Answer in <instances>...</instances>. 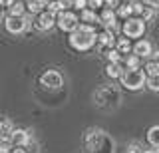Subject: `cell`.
<instances>
[{
    "label": "cell",
    "mask_w": 159,
    "mask_h": 153,
    "mask_svg": "<svg viewBox=\"0 0 159 153\" xmlns=\"http://www.w3.org/2000/svg\"><path fill=\"white\" fill-rule=\"evenodd\" d=\"M84 151L86 153H113L116 151V141L103 129L92 127L84 135Z\"/></svg>",
    "instance_id": "1"
},
{
    "label": "cell",
    "mask_w": 159,
    "mask_h": 153,
    "mask_svg": "<svg viewBox=\"0 0 159 153\" xmlns=\"http://www.w3.org/2000/svg\"><path fill=\"white\" fill-rule=\"evenodd\" d=\"M98 44V30L96 26H89V24H82L70 34V46L78 52H88L92 50Z\"/></svg>",
    "instance_id": "2"
},
{
    "label": "cell",
    "mask_w": 159,
    "mask_h": 153,
    "mask_svg": "<svg viewBox=\"0 0 159 153\" xmlns=\"http://www.w3.org/2000/svg\"><path fill=\"white\" fill-rule=\"evenodd\" d=\"M121 101V93L116 86H102L93 92V103L99 110H116Z\"/></svg>",
    "instance_id": "3"
},
{
    "label": "cell",
    "mask_w": 159,
    "mask_h": 153,
    "mask_svg": "<svg viewBox=\"0 0 159 153\" xmlns=\"http://www.w3.org/2000/svg\"><path fill=\"white\" fill-rule=\"evenodd\" d=\"M121 86L129 92H139L141 88H145V82H147V76L143 72V68H123V74H121Z\"/></svg>",
    "instance_id": "4"
},
{
    "label": "cell",
    "mask_w": 159,
    "mask_h": 153,
    "mask_svg": "<svg viewBox=\"0 0 159 153\" xmlns=\"http://www.w3.org/2000/svg\"><path fill=\"white\" fill-rule=\"evenodd\" d=\"M145 22L141 20V18H137V16H131V18H127V20H123L121 24V34L125 38H129V40H139V38L145 34Z\"/></svg>",
    "instance_id": "5"
},
{
    "label": "cell",
    "mask_w": 159,
    "mask_h": 153,
    "mask_svg": "<svg viewBox=\"0 0 159 153\" xmlns=\"http://www.w3.org/2000/svg\"><path fill=\"white\" fill-rule=\"evenodd\" d=\"M56 26L62 32H70V34H72L80 26V16L74 10H62L56 16Z\"/></svg>",
    "instance_id": "6"
},
{
    "label": "cell",
    "mask_w": 159,
    "mask_h": 153,
    "mask_svg": "<svg viewBox=\"0 0 159 153\" xmlns=\"http://www.w3.org/2000/svg\"><path fill=\"white\" fill-rule=\"evenodd\" d=\"M4 26H6V30H8L10 34L18 36V34L26 32V28H28V18H26V16H12V14H8V16L4 18Z\"/></svg>",
    "instance_id": "7"
},
{
    "label": "cell",
    "mask_w": 159,
    "mask_h": 153,
    "mask_svg": "<svg viewBox=\"0 0 159 153\" xmlns=\"http://www.w3.org/2000/svg\"><path fill=\"white\" fill-rule=\"evenodd\" d=\"M40 83L44 88H48V90H60L62 83H64V78L58 70H46L40 76Z\"/></svg>",
    "instance_id": "8"
},
{
    "label": "cell",
    "mask_w": 159,
    "mask_h": 153,
    "mask_svg": "<svg viewBox=\"0 0 159 153\" xmlns=\"http://www.w3.org/2000/svg\"><path fill=\"white\" fill-rule=\"evenodd\" d=\"M56 16L58 14H52V12H48V10H44V12H40L36 18H34V28L40 32H48V30H52L54 26H56Z\"/></svg>",
    "instance_id": "9"
},
{
    "label": "cell",
    "mask_w": 159,
    "mask_h": 153,
    "mask_svg": "<svg viewBox=\"0 0 159 153\" xmlns=\"http://www.w3.org/2000/svg\"><path fill=\"white\" fill-rule=\"evenodd\" d=\"M131 54H135L137 58H145V60H149V58L153 56V46H151V42L149 40H137L135 44H133V50Z\"/></svg>",
    "instance_id": "10"
},
{
    "label": "cell",
    "mask_w": 159,
    "mask_h": 153,
    "mask_svg": "<svg viewBox=\"0 0 159 153\" xmlns=\"http://www.w3.org/2000/svg\"><path fill=\"white\" fill-rule=\"evenodd\" d=\"M10 143H12V147H26L30 143V131H26V129H14L12 135H10Z\"/></svg>",
    "instance_id": "11"
},
{
    "label": "cell",
    "mask_w": 159,
    "mask_h": 153,
    "mask_svg": "<svg viewBox=\"0 0 159 153\" xmlns=\"http://www.w3.org/2000/svg\"><path fill=\"white\" fill-rule=\"evenodd\" d=\"M116 40H117V38L113 36L111 32H107V30H102V32H98V44H99V48H106V50H111V48H116Z\"/></svg>",
    "instance_id": "12"
},
{
    "label": "cell",
    "mask_w": 159,
    "mask_h": 153,
    "mask_svg": "<svg viewBox=\"0 0 159 153\" xmlns=\"http://www.w3.org/2000/svg\"><path fill=\"white\" fill-rule=\"evenodd\" d=\"M80 22H82V24H89V26H98V24H99V14L96 10L86 8V10L80 12Z\"/></svg>",
    "instance_id": "13"
},
{
    "label": "cell",
    "mask_w": 159,
    "mask_h": 153,
    "mask_svg": "<svg viewBox=\"0 0 159 153\" xmlns=\"http://www.w3.org/2000/svg\"><path fill=\"white\" fill-rule=\"evenodd\" d=\"M116 50L121 54V56H127V54H131V50H133V44L125 36H123V38H117V40H116Z\"/></svg>",
    "instance_id": "14"
},
{
    "label": "cell",
    "mask_w": 159,
    "mask_h": 153,
    "mask_svg": "<svg viewBox=\"0 0 159 153\" xmlns=\"http://www.w3.org/2000/svg\"><path fill=\"white\" fill-rule=\"evenodd\" d=\"M111 22H117L116 10H111V8H102V12H99V24H102V26H107V24H111Z\"/></svg>",
    "instance_id": "15"
},
{
    "label": "cell",
    "mask_w": 159,
    "mask_h": 153,
    "mask_svg": "<svg viewBox=\"0 0 159 153\" xmlns=\"http://www.w3.org/2000/svg\"><path fill=\"white\" fill-rule=\"evenodd\" d=\"M24 12H26L24 0H14V2L8 6V14H12V16H24Z\"/></svg>",
    "instance_id": "16"
},
{
    "label": "cell",
    "mask_w": 159,
    "mask_h": 153,
    "mask_svg": "<svg viewBox=\"0 0 159 153\" xmlns=\"http://www.w3.org/2000/svg\"><path fill=\"white\" fill-rule=\"evenodd\" d=\"M147 143L151 147H155V149H159V125H153L147 129Z\"/></svg>",
    "instance_id": "17"
},
{
    "label": "cell",
    "mask_w": 159,
    "mask_h": 153,
    "mask_svg": "<svg viewBox=\"0 0 159 153\" xmlns=\"http://www.w3.org/2000/svg\"><path fill=\"white\" fill-rule=\"evenodd\" d=\"M106 74H107V78H111V80H119L121 74H123L121 64H107V66H106Z\"/></svg>",
    "instance_id": "18"
},
{
    "label": "cell",
    "mask_w": 159,
    "mask_h": 153,
    "mask_svg": "<svg viewBox=\"0 0 159 153\" xmlns=\"http://www.w3.org/2000/svg\"><path fill=\"white\" fill-rule=\"evenodd\" d=\"M12 131H14L12 123H10L8 119H0V139H10Z\"/></svg>",
    "instance_id": "19"
},
{
    "label": "cell",
    "mask_w": 159,
    "mask_h": 153,
    "mask_svg": "<svg viewBox=\"0 0 159 153\" xmlns=\"http://www.w3.org/2000/svg\"><path fill=\"white\" fill-rule=\"evenodd\" d=\"M24 4H26V10L30 14H34V16H38L40 12L46 10V6H42L40 2H36V0H24Z\"/></svg>",
    "instance_id": "20"
},
{
    "label": "cell",
    "mask_w": 159,
    "mask_h": 153,
    "mask_svg": "<svg viewBox=\"0 0 159 153\" xmlns=\"http://www.w3.org/2000/svg\"><path fill=\"white\" fill-rule=\"evenodd\" d=\"M143 72H145L147 78H153V76H159V64L153 62L151 58L145 62V66H143Z\"/></svg>",
    "instance_id": "21"
},
{
    "label": "cell",
    "mask_w": 159,
    "mask_h": 153,
    "mask_svg": "<svg viewBox=\"0 0 159 153\" xmlns=\"http://www.w3.org/2000/svg\"><path fill=\"white\" fill-rule=\"evenodd\" d=\"M116 14H117V18H121V20H127V18H131V16H133L131 4H129V2H123L121 6L116 10Z\"/></svg>",
    "instance_id": "22"
},
{
    "label": "cell",
    "mask_w": 159,
    "mask_h": 153,
    "mask_svg": "<svg viewBox=\"0 0 159 153\" xmlns=\"http://www.w3.org/2000/svg\"><path fill=\"white\" fill-rule=\"evenodd\" d=\"M123 66L125 68H141L139 66V62H141V58H137L135 54H127V56H123Z\"/></svg>",
    "instance_id": "23"
},
{
    "label": "cell",
    "mask_w": 159,
    "mask_h": 153,
    "mask_svg": "<svg viewBox=\"0 0 159 153\" xmlns=\"http://www.w3.org/2000/svg\"><path fill=\"white\" fill-rule=\"evenodd\" d=\"M106 58H107V62H109V64H121V60H123V56L116 50V48L107 50V52H106Z\"/></svg>",
    "instance_id": "24"
},
{
    "label": "cell",
    "mask_w": 159,
    "mask_h": 153,
    "mask_svg": "<svg viewBox=\"0 0 159 153\" xmlns=\"http://www.w3.org/2000/svg\"><path fill=\"white\" fill-rule=\"evenodd\" d=\"M129 4H131V10H133V16L141 18V14H143V10H145V4H143L141 0H133V2H129Z\"/></svg>",
    "instance_id": "25"
},
{
    "label": "cell",
    "mask_w": 159,
    "mask_h": 153,
    "mask_svg": "<svg viewBox=\"0 0 159 153\" xmlns=\"http://www.w3.org/2000/svg\"><path fill=\"white\" fill-rule=\"evenodd\" d=\"M145 86L149 88L151 92H159V76H153V78H147Z\"/></svg>",
    "instance_id": "26"
},
{
    "label": "cell",
    "mask_w": 159,
    "mask_h": 153,
    "mask_svg": "<svg viewBox=\"0 0 159 153\" xmlns=\"http://www.w3.org/2000/svg\"><path fill=\"white\" fill-rule=\"evenodd\" d=\"M153 18H155V12H153V8L145 6V10H143V14H141V20H143V22H149V20H153Z\"/></svg>",
    "instance_id": "27"
},
{
    "label": "cell",
    "mask_w": 159,
    "mask_h": 153,
    "mask_svg": "<svg viewBox=\"0 0 159 153\" xmlns=\"http://www.w3.org/2000/svg\"><path fill=\"white\" fill-rule=\"evenodd\" d=\"M121 4V0H103V8H111V10H117Z\"/></svg>",
    "instance_id": "28"
},
{
    "label": "cell",
    "mask_w": 159,
    "mask_h": 153,
    "mask_svg": "<svg viewBox=\"0 0 159 153\" xmlns=\"http://www.w3.org/2000/svg\"><path fill=\"white\" fill-rule=\"evenodd\" d=\"M102 6H103V0H88V8L89 10L98 12V8H102Z\"/></svg>",
    "instance_id": "29"
},
{
    "label": "cell",
    "mask_w": 159,
    "mask_h": 153,
    "mask_svg": "<svg viewBox=\"0 0 159 153\" xmlns=\"http://www.w3.org/2000/svg\"><path fill=\"white\" fill-rule=\"evenodd\" d=\"M74 8H76V10H86L88 8V0H74Z\"/></svg>",
    "instance_id": "30"
},
{
    "label": "cell",
    "mask_w": 159,
    "mask_h": 153,
    "mask_svg": "<svg viewBox=\"0 0 159 153\" xmlns=\"http://www.w3.org/2000/svg\"><path fill=\"white\" fill-rule=\"evenodd\" d=\"M141 2L149 8H159V0H141Z\"/></svg>",
    "instance_id": "31"
},
{
    "label": "cell",
    "mask_w": 159,
    "mask_h": 153,
    "mask_svg": "<svg viewBox=\"0 0 159 153\" xmlns=\"http://www.w3.org/2000/svg\"><path fill=\"white\" fill-rule=\"evenodd\" d=\"M127 153H141V149H139V145H137V143H129Z\"/></svg>",
    "instance_id": "32"
},
{
    "label": "cell",
    "mask_w": 159,
    "mask_h": 153,
    "mask_svg": "<svg viewBox=\"0 0 159 153\" xmlns=\"http://www.w3.org/2000/svg\"><path fill=\"white\" fill-rule=\"evenodd\" d=\"M151 60L159 64V50H157V52H153V56H151Z\"/></svg>",
    "instance_id": "33"
},
{
    "label": "cell",
    "mask_w": 159,
    "mask_h": 153,
    "mask_svg": "<svg viewBox=\"0 0 159 153\" xmlns=\"http://www.w3.org/2000/svg\"><path fill=\"white\" fill-rule=\"evenodd\" d=\"M12 153H26L24 147H16V149H12Z\"/></svg>",
    "instance_id": "34"
},
{
    "label": "cell",
    "mask_w": 159,
    "mask_h": 153,
    "mask_svg": "<svg viewBox=\"0 0 159 153\" xmlns=\"http://www.w3.org/2000/svg\"><path fill=\"white\" fill-rule=\"evenodd\" d=\"M2 18H4V6L0 4V20H2Z\"/></svg>",
    "instance_id": "35"
},
{
    "label": "cell",
    "mask_w": 159,
    "mask_h": 153,
    "mask_svg": "<svg viewBox=\"0 0 159 153\" xmlns=\"http://www.w3.org/2000/svg\"><path fill=\"white\" fill-rule=\"evenodd\" d=\"M141 153H155V149H147V151H141Z\"/></svg>",
    "instance_id": "36"
},
{
    "label": "cell",
    "mask_w": 159,
    "mask_h": 153,
    "mask_svg": "<svg viewBox=\"0 0 159 153\" xmlns=\"http://www.w3.org/2000/svg\"><path fill=\"white\" fill-rule=\"evenodd\" d=\"M155 153H159V149H155Z\"/></svg>",
    "instance_id": "37"
},
{
    "label": "cell",
    "mask_w": 159,
    "mask_h": 153,
    "mask_svg": "<svg viewBox=\"0 0 159 153\" xmlns=\"http://www.w3.org/2000/svg\"><path fill=\"white\" fill-rule=\"evenodd\" d=\"M127 2H133V0H127Z\"/></svg>",
    "instance_id": "38"
}]
</instances>
